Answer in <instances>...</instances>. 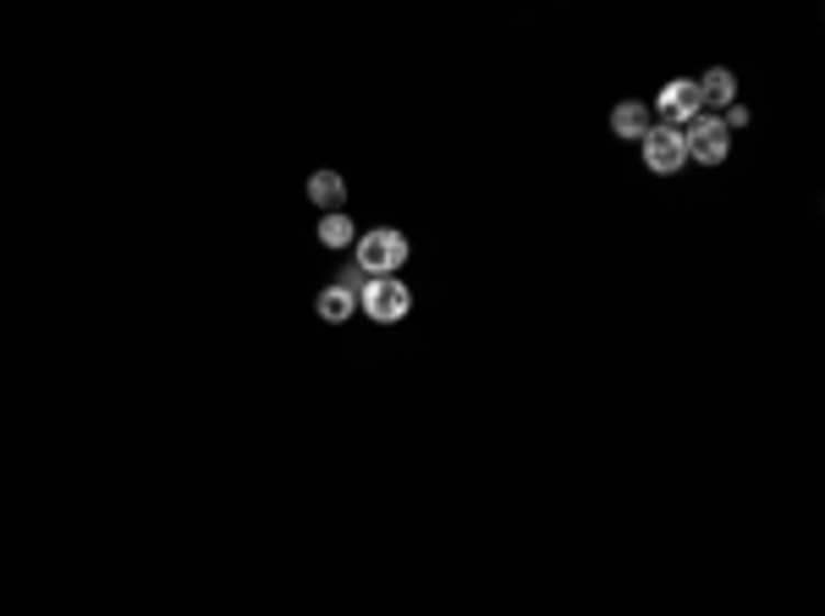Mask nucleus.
Instances as JSON below:
<instances>
[{
	"instance_id": "f257e3e1",
	"label": "nucleus",
	"mask_w": 825,
	"mask_h": 616,
	"mask_svg": "<svg viewBox=\"0 0 825 616\" xmlns=\"http://www.w3.org/2000/svg\"><path fill=\"white\" fill-rule=\"evenodd\" d=\"M407 254H412V243L396 232V226H374V232H358V243H352V265L374 281V276H396L402 265H407Z\"/></svg>"
},
{
	"instance_id": "f03ea898",
	"label": "nucleus",
	"mask_w": 825,
	"mask_h": 616,
	"mask_svg": "<svg viewBox=\"0 0 825 616\" xmlns=\"http://www.w3.org/2000/svg\"><path fill=\"white\" fill-rule=\"evenodd\" d=\"M358 309H363L374 325H402V320L412 314V292H407L402 276H374V281H363Z\"/></svg>"
},
{
	"instance_id": "7ed1b4c3",
	"label": "nucleus",
	"mask_w": 825,
	"mask_h": 616,
	"mask_svg": "<svg viewBox=\"0 0 825 616\" xmlns=\"http://www.w3.org/2000/svg\"><path fill=\"white\" fill-rule=\"evenodd\" d=\"M682 149H688V160L693 166H721L726 155H732V133L721 127V116H693L688 127H682Z\"/></svg>"
},
{
	"instance_id": "20e7f679",
	"label": "nucleus",
	"mask_w": 825,
	"mask_h": 616,
	"mask_svg": "<svg viewBox=\"0 0 825 616\" xmlns=\"http://www.w3.org/2000/svg\"><path fill=\"white\" fill-rule=\"evenodd\" d=\"M638 155H644V171L649 177H677L682 166H688V149H682V127H649L644 138H638Z\"/></svg>"
},
{
	"instance_id": "39448f33",
	"label": "nucleus",
	"mask_w": 825,
	"mask_h": 616,
	"mask_svg": "<svg viewBox=\"0 0 825 616\" xmlns=\"http://www.w3.org/2000/svg\"><path fill=\"white\" fill-rule=\"evenodd\" d=\"M699 111H704V105H699V83H693V78H671V83L655 94V105H649V116H655L660 127H688Z\"/></svg>"
},
{
	"instance_id": "423d86ee",
	"label": "nucleus",
	"mask_w": 825,
	"mask_h": 616,
	"mask_svg": "<svg viewBox=\"0 0 825 616\" xmlns=\"http://www.w3.org/2000/svg\"><path fill=\"white\" fill-rule=\"evenodd\" d=\"M699 83V105H704V116L710 111H726V105H737V78H732V67H710L704 78H693Z\"/></svg>"
},
{
	"instance_id": "0eeeda50",
	"label": "nucleus",
	"mask_w": 825,
	"mask_h": 616,
	"mask_svg": "<svg viewBox=\"0 0 825 616\" xmlns=\"http://www.w3.org/2000/svg\"><path fill=\"white\" fill-rule=\"evenodd\" d=\"M649 127H655V116H649V105H644V100H622V105L611 111V133H617V138H628V144H638Z\"/></svg>"
},
{
	"instance_id": "6e6552de",
	"label": "nucleus",
	"mask_w": 825,
	"mask_h": 616,
	"mask_svg": "<svg viewBox=\"0 0 825 616\" xmlns=\"http://www.w3.org/2000/svg\"><path fill=\"white\" fill-rule=\"evenodd\" d=\"M314 309H319V320H325V325H347V320L358 314V298H352L347 287H336V281H330V287L314 298Z\"/></svg>"
},
{
	"instance_id": "1a4fd4ad",
	"label": "nucleus",
	"mask_w": 825,
	"mask_h": 616,
	"mask_svg": "<svg viewBox=\"0 0 825 616\" xmlns=\"http://www.w3.org/2000/svg\"><path fill=\"white\" fill-rule=\"evenodd\" d=\"M341 199H347L341 171H314V177H308V204H319V210L330 215V210H341Z\"/></svg>"
},
{
	"instance_id": "9d476101",
	"label": "nucleus",
	"mask_w": 825,
	"mask_h": 616,
	"mask_svg": "<svg viewBox=\"0 0 825 616\" xmlns=\"http://www.w3.org/2000/svg\"><path fill=\"white\" fill-rule=\"evenodd\" d=\"M352 243H358V232H352V215L330 210V215L319 221V248H352Z\"/></svg>"
},
{
	"instance_id": "9b49d317",
	"label": "nucleus",
	"mask_w": 825,
	"mask_h": 616,
	"mask_svg": "<svg viewBox=\"0 0 825 616\" xmlns=\"http://www.w3.org/2000/svg\"><path fill=\"white\" fill-rule=\"evenodd\" d=\"M721 127H726V133H743V127H748V105H726Z\"/></svg>"
},
{
	"instance_id": "f8f14e48",
	"label": "nucleus",
	"mask_w": 825,
	"mask_h": 616,
	"mask_svg": "<svg viewBox=\"0 0 825 616\" xmlns=\"http://www.w3.org/2000/svg\"><path fill=\"white\" fill-rule=\"evenodd\" d=\"M363 281H369V276H363V270H358V265H347V270H341V276H336V287H347V292H352V298H358V292H363Z\"/></svg>"
}]
</instances>
